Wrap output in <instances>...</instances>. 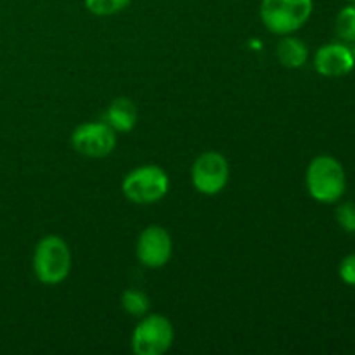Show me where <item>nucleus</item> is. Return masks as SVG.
Listing matches in <instances>:
<instances>
[{
    "label": "nucleus",
    "instance_id": "obj_1",
    "mask_svg": "<svg viewBox=\"0 0 355 355\" xmlns=\"http://www.w3.org/2000/svg\"><path fill=\"white\" fill-rule=\"evenodd\" d=\"M307 191L319 203H336L347 189V175L342 163L329 155L315 156L307 168Z\"/></svg>",
    "mask_w": 355,
    "mask_h": 355
},
{
    "label": "nucleus",
    "instance_id": "obj_2",
    "mask_svg": "<svg viewBox=\"0 0 355 355\" xmlns=\"http://www.w3.org/2000/svg\"><path fill=\"white\" fill-rule=\"evenodd\" d=\"M71 252L59 236H45L37 243L33 252V272L42 284L55 286L69 276Z\"/></svg>",
    "mask_w": 355,
    "mask_h": 355
},
{
    "label": "nucleus",
    "instance_id": "obj_3",
    "mask_svg": "<svg viewBox=\"0 0 355 355\" xmlns=\"http://www.w3.org/2000/svg\"><path fill=\"white\" fill-rule=\"evenodd\" d=\"M314 10V0H262L260 19L274 35H291L305 26Z\"/></svg>",
    "mask_w": 355,
    "mask_h": 355
},
{
    "label": "nucleus",
    "instance_id": "obj_4",
    "mask_svg": "<svg viewBox=\"0 0 355 355\" xmlns=\"http://www.w3.org/2000/svg\"><path fill=\"white\" fill-rule=\"evenodd\" d=\"M170 189V179L162 166L142 165L125 175L121 193L135 205H153L163 200Z\"/></svg>",
    "mask_w": 355,
    "mask_h": 355
},
{
    "label": "nucleus",
    "instance_id": "obj_5",
    "mask_svg": "<svg viewBox=\"0 0 355 355\" xmlns=\"http://www.w3.org/2000/svg\"><path fill=\"white\" fill-rule=\"evenodd\" d=\"M175 331L165 315L146 314L132 333V350L135 355H162L172 347Z\"/></svg>",
    "mask_w": 355,
    "mask_h": 355
},
{
    "label": "nucleus",
    "instance_id": "obj_6",
    "mask_svg": "<svg viewBox=\"0 0 355 355\" xmlns=\"http://www.w3.org/2000/svg\"><path fill=\"white\" fill-rule=\"evenodd\" d=\"M229 163L224 155L217 151H207L196 158L191 168V180L198 193L215 196L222 193L229 182Z\"/></svg>",
    "mask_w": 355,
    "mask_h": 355
},
{
    "label": "nucleus",
    "instance_id": "obj_7",
    "mask_svg": "<svg viewBox=\"0 0 355 355\" xmlns=\"http://www.w3.org/2000/svg\"><path fill=\"white\" fill-rule=\"evenodd\" d=\"M71 146L87 158H104L116 148V132L106 121H87L73 130Z\"/></svg>",
    "mask_w": 355,
    "mask_h": 355
},
{
    "label": "nucleus",
    "instance_id": "obj_8",
    "mask_svg": "<svg viewBox=\"0 0 355 355\" xmlns=\"http://www.w3.org/2000/svg\"><path fill=\"white\" fill-rule=\"evenodd\" d=\"M173 245L168 231L162 225H149L141 232L135 246L139 262L148 269H159L172 259Z\"/></svg>",
    "mask_w": 355,
    "mask_h": 355
},
{
    "label": "nucleus",
    "instance_id": "obj_9",
    "mask_svg": "<svg viewBox=\"0 0 355 355\" xmlns=\"http://www.w3.org/2000/svg\"><path fill=\"white\" fill-rule=\"evenodd\" d=\"M314 68L328 78L345 76L355 68V54L345 44H326L315 52Z\"/></svg>",
    "mask_w": 355,
    "mask_h": 355
},
{
    "label": "nucleus",
    "instance_id": "obj_10",
    "mask_svg": "<svg viewBox=\"0 0 355 355\" xmlns=\"http://www.w3.org/2000/svg\"><path fill=\"white\" fill-rule=\"evenodd\" d=\"M137 106L128 97H118L110 104L106 111V123L114 132L127 134L137 125Z\"/></svg>",
    "mask_w": 355,
    "mask_h": 355
},
{
    "label": "nucleus",
    "instance_id": "obj_11",
    "mask_svg": "<svg viewBox=\"0 0 355 355\" xmlns=\"http://www.w3.org/2000/svg\"><path fill=\"white\" fill-rule=\"evenodd\" d=\"M277 59L288 69H298L307 62L309 47L300 38L284 35L283 40L277 44Z\"/></svg>",
    "mask_w": 355,
    "mask_h": 355
},
{
    "label": "nucleus",
    "instance_id": "obj_12",
    "mask_svg": "<svg viewBox=\"0 0 355 355\" xmlns=\"http://www.w3.org/2000/svg\"><path fill=\"white\" fill-rule=\"evenodd\" d=\"M149 298L144 291L135 290V288H128L121 295V307L125 309L127 314L132 318H144L149 312Z\"/></svg>",
    "mask_w": 355,
    "mask_h": 355
},
{
    "label": "nucleus",
    "instance_id": "obj_13",
    "mask_svg": "<svg viewBox=\"0 0 355 355\" xmlns=\"http://www.w3.org/2000/svg\"><path fill=\"white\" fill-rule=\"evenodd\" d=\"M335 30L342 40L355 42V3H349L338 12Z\"/></svg>",
    "mask_w": 355,
    "mask_h": 355
},
{
    "label": "nucleus",
    "instance_id": "obj_14",
    "mask_svg": "<svg viewBox=\"0 0 355 355\" xmlns=\"http://www.w3.org/2000/svg\"><path fill=\"white\" fill-rule=\"evenodd\" d=\"M132 0H85V7L94 16H114L130 6Z\"/></svg>",
    "mask_w": 355,
    "mask_h": 355
},
{
    "label": "nucleus",
    "instance_id": "obj_15",
    "mask_svg": "<svg viewBox=\"0 0 355 355\" xmlns=\"http://www.w3.org/2000/svg\"><path fill=\"white\" fill-rule=\"evenodd\" d=\"M336 222L349 234H355V203L347 201L336 208Z\"/></svg>",
    "mask_w": 355,
    "mask_h": 355
},
{
    "label": "nucleus",
    "instance_id": "obj_16",
    "mask_svg": "<svg viewBox=\"0 0 355 355\" xmlns=\"http://www.w3.org/2000/svg\"><path fill=\"white\" fill-rule=\"evenodd\" d=\"M340 279L349 286H355V253H350L340 263Z\"/></svg>",
    "mask_w": 355,
    "mask_h": 355
},
{
    "label": "nucleus",
    "instance_id": "obj_17",
    "mask_svg": "<svg viewBox=\"0 0 355 355\" xmlns=\"http://www.w3.org/2000/svg\"><path fill=\"white\" fill-rule=\"evenodd\" d=\"M347 2H349V3H355V0H347Z\"/></svg>",
    "mask_w": 355,
    "mask_h": 355
}]
</instances>
